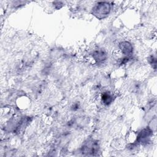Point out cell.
<instances>
[{"label":"cell","instance_id":"277c9868","mask_svg":"<svg viewBox=\"0 0 157 157\" xmlns=\"http://www.w3.org/2000/svg\"><path fill=\"white\" fill-rule=\"evenodd\" d=\"M101 99H102V102L104 104L108 105V104H110L112 102V101H113V96H112V95L110 93H109L108 92L104 93L102 95Z\"/></svg>","mask_w":157,"mask_h":157},{"label":"cell","instance_id":"3957f363","mask_svg":"<svg viewBox=\"0 0 157 157\" xmlns=\"http://www.w3.org/2000/svg\"><path fill=\"white\" fill-rule=\"evenodd\" d=\"M93 57L97 61H102L106 58V55L102 50H97L93 53Z\"/></svg>","mask_w":157,"mask_h":157},{"label":"cell","instance_id":"7a4b0ae2","mask_svg":"<svg viewBox=\"0 0 157 157\" xmlns=\"http://www.w3.org/2000/svg\"><path fill=\"white\" fill-rule=\"evenodd\" d=\"M119 48L120 50L121 51L122 53L126 56L127 57H129L133 52V48L132 45L127 41L121 42L119 44Z\"/></svg>","mask_w":157,"mask_h":157},{"label":"cell","instance_id":"6da1fadb","mask_svg":"<svg viewBox=\"0 0 157 157\" xmlns=\"http://www.w3.org/2000/svg\"><path fill=\"white\" fill-rule=\"evenodd\" d=\"M111 10V4L108 2H99L92 9L93 14L98 18L102 19L106 17Z\"/></svg>","mask_w":157,"mask_h":157}]
</instances>
